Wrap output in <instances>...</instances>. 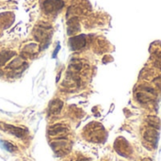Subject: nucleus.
I'll return each mask as SVG.
<instances>
[{"label":"nucleus","mask_w":161,"mask_h":161,"mask_svg":"<svg viewBox=\"0 0 161 161\" xmlns=\"http://www.w3.org/2000/svg\"><path fill=\"white\" fill-rule=\"evenodd\" d=\"M63 103L60 99H55L53 100L49 104V107H48V114L50 116H55L60 114V112L62 109Z\"/></svg>","instance_id":"0eeeda50"},{"label":"nucleus","mask_w":161,"mask_h":161,"mask_svg":"<svg viewBox=\"0 0 161 161\" xmlns=\"http://www.w3.org/2000/svg\"><path fill=\"white\" fill-rule=\"evenodd\" d=\"M115 150L119 153L120 154L123 155V157H128L131 154V147L125 138H119L115 141Z\"/></svg>","instance_id":"20e7f679"},{"label":"nucleus","mask_w":161,"mask_h":161,"mask_svg":"<svg viewBox=\"0 0 161 161\" xmlns=\"http://www.w3.org/2000/svg\"><path fill=\"white\" fill-rule=\"evenodd\" d=\"M77 161H87L86 159H83V158H79V159H77Z\"/></svg>","instance_id":"2eb2a0df"},{"label":"nucleus","mask_w":161,"mask_h":161,"mask_svg":"<svg viewBox=\"0 0 161 161\" xmlns=\"http://www.w3.org/2000/svg\"><path fill=\"white\" fill-rule=\"evenodd\" d=\"M79 30V23L76 18H73L68 22V34L72 35Z\"/></svg>","instance_id":"1a4fd4ad"},{"label":"nucleus","mask_w":161,"mask_h":161,"mask_svg":"<svg viewBox=\"0 0 161 161\" xmlns=\"http://www.w3.org/2000/svg\"><path fill=\"white\" fill-rule=\"evenodd\" d=\"M84 137L92 142H101L105 139L106 133L104 127L98 122H90L85 127Z\"/></svg>","instance_id":"f257e3e1"},{"label":"nucleus","mask_w":161,"mask_h":161,"mask_svg":"<svg viewBox=\"0 0 161 161\" xmlns=\"http://www.w3.org/2000/svg\"><path fill=\"white\" fill-rule=\"evenodd\" d=\"M50 28H44V26H39L37 28L36 32L34 33V37L37 41L39 42H44L45 41L48 37H49V32H48V29Z\"/></svg>","instance_id":"6e6552de"},{"label":"nucleus","mask_w":161,"mask_h":161,"mask_svg":"<svg viewBox=\"0 0 161 161\" xmlns=\"http://www.w3.org/2000/svg\"><path fill=\"white\" fill-rule=\"evenodd\" d=\"M14 52L12 51H5L3 53L0 54V65L6 63L8 60H9V58L14 56Z\"/></svg>","instance_id":"9b49d317"},{"label":"nucleus","mask_w":161,"mask_h":161,"mask_svg":"<svg viewBox=\"0 0 161 161\" xmlns=\"http://www.w3.org/2000/svg\"><path fill=\"white\" fill-rule=\"evenodd\" d=\"M69 44L73 50H79L86 45V37L84 35L74 36L70 39Z\"/></svg>","instance_id":"423d86ee"},{"label":"nucleus","mask_w":161,"mask_h":161,"mask_svg":"<svg viewBox=\"0 0 161 161\" xmlns=\"http://www.w3.org/2000/svg\"><path fill=\"white\" fill-rule=\"evenodd\" d=\"M0 129L5 131V132H8L12 135L22 138L25 137V135L26 134V130L23 129L21 127H17V126H14L12 125H7V123H3V122H0Z\"/></svg>","instance_id":"7ed1b4c3"},{"label":"nucleus","mask_w":161,"mask_h":161,"mask_svg":"<svg viewBox=\"0 0 161 161\" xmlns=\"http://www.w3.org/2000/svg\"><path fill=\"white\" fill-rule=\"evenodd\" d=\"M64 3L61 0H45L42 4V9L46 13H53L61 9Z\"/></svg>","instance_id":"f03ea898"},{"label":"nucleus","mask_w":161,"mask_h":161,"mask_svg":"<svg viewBox=\"0 0 161 161\" xmlns=\"http://www.w3.org/2000/svg\"><path fill=\"white\" fill-rule=\"evenodd\" d=\"M68 131L69 128L66 125H62V123H57V125H54L48 129V135L54 138L57 137L66 136Z\"/></svg>","instance_id":"39448f33"},{"label":"nucleus","mask_w":161,"mask_h":161,"mask_svg":"<svg viewBox=\"0 0 161 161\" xmlns=\"http://www.w3.org/2000/svg\"><path fill=\"white\" fill-rule=\"evenodd\" d=\"M0 144H1V146L4 149H6L7 151L10 152V153H13V152L16 151V150H17V148H16L12 143L6 141H0Z\"/></svg>","instance_id":"f8f14e48"},{"label":"nucleus","mask_w":161,"mask_h":161,"mask_svg":"<svg viewBox=\"0 0 161 161\" xmlns=\"http://www.w3.org/2000/svg\"><path fill=\"white\" fill-rule=\"evenodd\" d=\"M157 132L155 131L154 128L152 129H148L146 130V132L144 133V138L147 141L149 142H152V143H154L157 141Z\"/></svg>","instance_id":"9d476101"},{"label":"nucleus","mask_w":161,"mask_h":161,"mask_svg":"<svg viewBox=\"0 0 161 161\" xmlns=\"http://www.w3.org/2000/svg\"><path fill=\"white\" fill-rule=\"evenodd\" d=\"M24 64V62H23V60H21L20 58H16L15 60H13L12 62H10L9 65L7 66V68H9V69H13V70H15V69H18V68H20L21 66H22Z\"/></svg>","instance_id":"ddd939ff"},{"label":"nucleus","mask_w":161,"mask_h":161,"mask_svg":"<svg viewBox=\"0 0 161 161\" xmlns=\"http://www.w3.org/2000/svg\"><path fill=\"white\" fill-rule=\"evenodd\" d=\"M60 44H58V46H57V48H56L55 52L53 53V58H56L57 54H58V50H60Z\"/></svg>","instance_id":"4468645a"}]
</instances>
